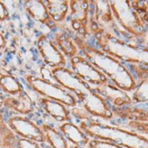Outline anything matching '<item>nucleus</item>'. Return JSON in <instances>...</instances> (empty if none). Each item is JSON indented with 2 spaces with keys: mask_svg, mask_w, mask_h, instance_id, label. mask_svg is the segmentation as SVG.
<instances>
[{
  "mask_svg": "<svg viewBox=\"0 0 148 148\" xmlns=\"http://www.w3.org/2000/svg\"><path fill=\"white\" fill-rule=\"evenodd\" d=\"M6 47V40L4 35L0 32V49H4Z\"/></svg>",
  "mask_w": 148,
  "mask_h": 148,
  "instance_id": "nucleus-29",
  "label": "nucleus"
},
{
  "mask_svg": "<svg viewBox=\"0 0 148 148\" xmlns=\"http://www.w3.org/2000/svg\"><path fill=\"white\" fill-rule=\"evenodd\" d=\"M44 2L50 17L56 24L65 21L69 14V1L67 0H47Z\"/></svg>",
  "mask_w": 148,
  "mask_h": 148,
  "instance_id": "nucleus-20",
  "label": "nucleus"
},
{
  "mask_svg": "<svg viewBox=\"0 0 148 148\" xmlns=\"http://www.w3.org/2000/svg\"><path fill=\"white\" fill-rule=\"evenodd\" d=\"M50 74L56 83L73 94L77 101L93 90V87L81 79L72 69L66 66L52 68Z\"/></svg>",
  "mask_w": 148,
  "mask_h": 148,
  "instance_id": "nucleus-6",
  "label": "nucleus"
},
{
  "mask_svg": "<svg viewBox=\"0 0 148 148\" xmlns=\"http://www.w3.org/2000/svg\"><path fill=\"white\" fill-rule=\"evenodd\" d=\"M69 148H87V147H80V146H75V145H70Z\"/></svg>",
  "mask_w": 148,
  "mask_h": 148,
  "instance_id": "nucleus-30",
  "label": "nucleus"
},
{
  "mask_svg": "<svg viewBox=\"0 0 148 148\" xmlns=\"http://www.w3.org/2000/svg\"><path fill=\"white\" fill-rule=\"evenodd\" d=\"M36 46L43 62L47 66L51 68L66 66V56L48 36L45 34L40 35L37 38Z\"/></svg>",
  "mask_w": 148,
  "mask_h": 148,
  "instance_id": "nucleus-11",
  "label": "nucleus"
},
{
  "mask_svg": "<svg viewBox=\"0 0 148 148\" xmlns=\"http://www.w3.org/2000/svg\"><path fill=\"white\" fill-rule=\"evenodd\" d=\"M40 127L46 137V144H47L50 148H69L70 145L67 140L58 128L48 123L41 125Z\"/></svg>",
  "mask_w": 148,
  "mask_h": 148,
  "instance_id": "nucleus-19",
  "label": "nucleus"
},
{
  "mask_svg": "<svg viewBox=\"0 0 148 148\" xmlns=\"http://www.w3.org/2000/svg\"><path fill=\"white\" fill-rule=\"evenodd\" d=\"M0 104L9 110L25 116L35 111V103L25 90L16 95H8L1 99Z\"/></svg>",
  "mask_w": 148,
  "mask_h": 148,
  "instance_id": "nucleus-13",
  "label": "nucleus"
},
{
  "mask_svg": "<svg viewBox=\"0 0 148 148\" xmlns=\"http://www.w3.org/2000/svg\"><path fill=\"white\" fill-rule=\"evenodd\" d=\"M0 90L9 95H16L24 90L19 80L10 74L0 75Z\"/></svg>",
  "mask_w": 148,
  "mask_h": 148,
  "instance_id": "nucleus-23",
  "label": "nucleus"
},
{
  "mask_svg": "<svg viewBox=\"0 0 148 148\" xmlns=\"http://www.w3.org/2000/svg\"><path fill=\"white\" fill-rule=\"evenodd\" d=\"M25 80L34 92L42 95L45 98L60 102L66 106L71 108L76 107L78 105V101L75 96L58 84L33 75H27Z\"/></svg>",
  "mask_w": 148,
  "mask_h": 148,
  "instance_id": "nucleus-5",
  "label": "nucleus"
},
{
  "mask_svg": "<svg viewBox=\"0 0 148 148\" xmlns=\"http://www.w3.org/2000/svg\"><path fill=\"white\" fill-rule=\"evenodd\" d=\"M1 96H2V94H1V92H0V98H1Z\"/></svg>",
  "mask_w": 148,
  "mask_h": 148,
  "instance_id": "nucleus-31",
  "label": "nucleus"
},
{
  "mask_svg": "<svg viewBox=\"0 0 148 148\" xmlns=\"http://www.w3.org/2000/svg\"><path fill=\"white\" fill-rule=\"evenodd\" d=\"M18 139L8 126L4 114L0 112V148H16Z\"/></svg>",
  "mask_w": 148,
  "mask_h": 148,
  "instance_id": "nucleus-22",
  "label": "nucleus"
},
{
  "mask_svg": "<svg viewBox=\"0 0 148 148\" xmlns=\"http://www.w3.org/2000/svg\"><path fill=\"white\" fill-rule=\"evenodd\" d=\"M39 103L44 111L54 120L60 122V123L71 122L70 110L62 103L45 97L40 98Z\"/></svg>",
  "mask_w": 148,
  "mask_h": 148,
  "instance_id": "nucleus-17",
  "label": "nucleus"
},
{
  "mask_svg": "<svg viewBox=\"0 0 148 148\" xmlns=\"http://www.w3.org/2000/svg\"><path fill=\"white\" fill-rule=\"evenodd\" d=\"M71 69L81 79L86 82L93 88L99 86L109 79L99 69L96 68L88 59L84 56H75L70 59Z\"/></svg>",
  "mask_w": 148,
  "mask_h": 148,
  "instance_id": "nucleus-9",
  "label": "nucleus"
},
{
  "mask_svg": "<svg viewBox=\"0 0 148 148\" xmlns=\"http://www.w3.org/2000/svg\"><path fill=\"white\" fill-rule=\"evenodd\" d=\"M118 30L130 36V39H139L145 34V25L138 13L133 8L130 1H109Z\"/></svg>",
  "mask_w": 148,
  "mask_h": 148,
  "instance_id": "nucleus-4",
  "label": "nucleus"
},
{
  "mask_svg": "<svg viewBox=\"0 0 148 148\" xmlns=\"http://www.w3.org/2000/svg\"><path fill=\"white\" fill-rule=\"evenodd\" d=\"M96 44L103 52L108 54L122 63L141 65L148 67V48L141 47L122 40L116 35L101 31L95 36Z\"/></svg>",
  "mask_w": 148,
  "mask_h": 148,
  "instance_id": "nucleus-3",
  "label": "nucleus"
},
{
  "mask_svg": "<svg viewBox=\"0 0 148 148\" xmlns=\"http://www.w3.org/2000/svg\"><path fill=\"white\" fill-rule=\"evenodd\" d=\"M74 41L83 56L106 75L114 86L126 93L134 92L136 86V79L130 70L121 61L88 44L86 38L82 36H76Z\"/></svg>",
  "mask_w": 148,
  "mask_h": 148,
  "instance_id": "nucleus-1",
  "label": "nucleus"
},
{
  "mask_svg": "<svg viewBox=\"0 0 148 148\" xmlns=\"http://www.w3.org/2000/svg\"><path fill=\"white\" fill-rule=\"evenodd\" d=\"M78 103H80L81 107L85 109L93 118L96 117L105 121L114 119L112 107L94 89L82 97Z\"/></svg>",
  "mask_w": 148,
  "mask_h": 148,
  "instance_id": "nucleus-10",
  "label": "nucleus"
},
{
  "mask_svg": "<svg viewBox=\"0 0 148 148\" xmlns=\"http://www.w3.org/2000/svg\"><path fill=\"white\" fill-rule=\"evenodd\" d=\"M59 131L63 134V136L67 140V142L71 143L72 145L86 147L91 138L88 137L84 133L81 128L74 124L73 122H65L58 126Z\"/></svg>",
  "mask_w": 148,
  "mask_h": 148,
  "instance_id": "nucleus-16",
  "label": "nucleus"
},
{
  "mask_svg": "<svg viewBox=\"0 0 148 148\" xmlns=\"http://www.w3.org/2000/svg\"><path fill=\"white\" fill-rule=\"evenodd\" d=\"M147 3H148V2H147Z\"/></svg>",
  "mask_w": 148,
  "mask_h": 148,
  "instance_id": "nucleus-34",
  "label": "nucleus"
},
{
  "mask_svg": "<svg viewBox=\"0 0 148 148\" xmlns=\"http://www.w3.org/2000/svg\"><path fill=\"white\" fill-rule=\"evenodd\" d=\"M6 123L18 138L28 139L40 144H46V137L40 125H38L36 122L27 116L20 114L12 115L8 118Z\"/></svg>",
  "mask_w": 148,
  "mask_h": 148,
  "instance_id": "nucleus-7",
  "label": "nucleus"
},
{
  "mask_svg": "<svg viewBox=\"0 0 148 148\" xmlns=\"http://www.w3.org/2000/svg\"><path fill=\"white\" fill-rule=\"evenodd\" d=\"M86 147L87 148H124L110 142H106V141L95 140V139L90 140V142L88 143Z\"/></svg>",
  "mask_w": 148,
  "mask_h": 148,
  "instance_id": "nucleus-25",
  "label": "nucleus"
},
{
  "mask_svg": "<svg viewBox=\"0 0 148 148\" xmlns=\"http://www.w3.org/2000/svg\"><path fill=\"white\" fill-rule=\"evenodd\" d=\"M47 148H50V147H47Z\"/></svg>",
  "mask_w": 148,
  "mask_h": 148,
  "instance_id": "nucleus-33",
  "label": "nucleus"
},
{
  "mask_svg": "<svg viewBox=\"0 0 148 148\" xmlns=\"http://www.w3.org/2000/svg\"><path fill=\"white\" fill-rule=\"evenodd\" d=\"M81 130L91 139L106 141L124 148H148V137L119 125L91 118L79 121Z\"/></svg>",
  "mask_w": 148,
  "mask_h": 148,
  "instance_id": "nucleus-2",
  "label": "nucleus"
},
{
  "mask_svg": "<svg viewBox=\"0 0 148 148\" xmlns=\"http://www.w3.org/2000/svg\"><path fill=\"white\" fill-rule=\"evenodd\" d=\"M130 69L134 73L136 86L134 90L133 103L142 104L148 102V67L141 65H130Z\"/></svg>",
  "mask_w": 148,
  "mask_h": 148,
  "instance_id": "nucleus-14",
  "label": "nucleus"
},
{
  "mask_svg": "<svg viewBox=\"0 0 148 148\" xmlns=\"http://www.w3.org/2000/svg\"><path fill=\"white\" fill-rule=\"evenodd\" d=\"M125 125L122 127L129 129L137 134H143L148 137V123H142V122H134V121H124Z\"/></svg>",
  "mask_w": 148,
  "mask_h": 148,
  "instance_id": "nucleus-24",
  "label": "nucleus"
},
{
  "mask_svg": "<svg viewBox=\"0 0 148 148\" xmlns=\"http://www.w3.org/2000/svg\"><path fill=\"white\" fill-rule=\"evenodd\" d=\"M0 75H1V70H0Z\"/></svg>",
  "mask_w": 148,
  "mask_h": 148,
  "instance_id": "nucleus-32",
  "label": "nucleus"
},
{
  "mask_svg": "<svg viewBox=\"0 0 148 148\" xmlns=\"http://www.w3.org/2000/svg\"><path fill=\"white\" fill-rule=\"evenodd\" d=\"M16 148H44V147L40 143L36 142V141L19 138L16 145Z\"/></svg>",
  "mask_w": 148,
  "mask_h": 148,
  "instance_id": "nucleus-27",
  "label": "nucleus"
},
{
  "mask_svg": "<svg viewBox=\"0 0 148 148\" xmlns=\"http://www.w3.org/2000/svg\"><path fill=\"white\" fill-rule=\"evenodd\" d=\"M90 1H69L68 19L72 29L77 36L85 38L90 35L89 22L91 16Z\"/></svg>",
  "mask_w": 148,
  "mask_h": 148,
  "instance_id": "nucleus-8",
  "label": "nucleus"
},
{
  "mask_svg": "<svg viewBox=\"0 0 148 148\" xmlns=\"http://www.w3.org/2000/svg\"><path fill=\"white\" fill-rule=\"evenodd\" d=\"M54 39L56 47L65 56L71 59L78 54L79 49L76 47L74 39L66 32H56L54 36Z\"/></svg>",
  "mask_w": 148,
  "mask_h": 148,
  "instance_id": "nucleus-21",
  "label": "nucleus"
},
{
  "mask_svg": "<svg viewBox=\"0 0 148 148\" xmlns=\"http://www.w3.org/2000/svg\"><path fill=\"white\" fill-rule=\"evenodd\" d=\"M9 18V11L6 5L0 1V21H5Z\"/></svg>",
  "mask_w": 148,
  "mask_h": 148,
  "instance_id": "nucleus-28",
  "label": "nucleus"
},
{
  "mask_svg": "<svg viewBox=\"0 0 148 148\" xmlns=\"http://www.w3.org/2000/svg\"><path fill=\"white\" fill-rule=\"evenodd\" d=\"M25 10L34 19L49 28L55 27L56 23L50 17L45 2L42 0H27L23 2Z\"/></svg>",
  "mask_w": 148,
  "mask_h": 148,
  "instance_id": "nucleus-15",
  "label": "nucleus"
},
{
  "mask_svg": "<svg viewBox=\"0 0 148 148\" xmlns=\"http://www.w3.org/2000/svg\"><path fill=\"white\" fill-rule=\"evenodd\" d=\"M70 114H71V115H73V116H75L77 120L79 121H85V120H89L93 118L91 115H90L85 109L82 108L81 106L78 107H74V108H71V110H70Z\"/></svg>",
  "mask_w": 148,
  "mask_h": 148,
  "instance_id": "nucleus-26",
  "label": "nucleus"
},
{
  "mask_svg": "<svg viewBox=\"0 0 148 148\" xmlns=\"http://www.w3.org/2000/svg\"><path fill=\"white\" fill-rule=\"evenodd\" d=\"M112 111L114 118L117 117L124 121L148 123V109L134 106L133 104L120 108H112Z\"/></svg>",
  "mask_w": 148,
  "mask_h": 148,
  "instance_id": "nucleus-18",
  "label": "nucleus"
},
{
  "mask_svg": "<svg viewBox=\"0 0 148 148\" xmlns=\"http://www.w3.org/2000/svg\"><path fill=\"white\" fill-rule=\"evenodd\" d=\"M93 89L102 97H104L112 108H120L134 104L132 97L128 93L121 90L110 81H107Z\"/></svg>",
  "mask_w": 148,
  "mask_h": 148,
  "instance_id": "nucleus-12",
  "label": "nucleus"
}]
</instances>
